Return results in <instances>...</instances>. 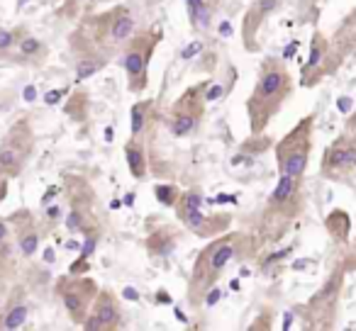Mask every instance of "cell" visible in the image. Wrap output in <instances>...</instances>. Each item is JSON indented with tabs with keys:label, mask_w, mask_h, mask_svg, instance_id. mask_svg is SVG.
Wrapping results in <instances>:
<instances>
[{
	"label": "cell",
	"mask_w": 356,
	"mask_h": 331,
	"mask_svg": "<svg viewBox=\"0 0 356 331\" xmlns=\"http://www.w3.org/2000/svg\"><path fill=\"white\" fill-rule=\"evenodd\" d=\"M259 251V239L257 234L249 232H225L220 237L208 239L203 248H200L198 258L193 261L188 278V287H186V300L191 307L205 305L210 290H215L232 263L252 258Z\"/></svg>",
	"instance_id": "cell-1"
},
{
	"label": "cell",
	"mask_w": 356,
	"mask_h": 331,
	"mask_svg": "<svg viewBox=\"0 0 356 331\" xmlns=\"http://www.w3.org/2000/svg\"><path fill=\"white\" fill-rule=\"evenodd\" d=\"M293 95V76L281 59L268 56L259 66V76L254 90L247 98V117L252 134L261 137L271 119L281 112L286 100Z\"/></svg>",
	"instance_id": "cell-2"
},
{
	"label": "cell",
	"mask_w": 356,
	"mask_h": 331,
	"mask_svg": "<svg viewBox=\"0 0 356 331\" xmlns=\"http://www.w3.org/2000/svg\"><path fill=\"white\" fill-rule=\"evenodd\" d=\"M305 210L302 198V178L278 173V183L266 198V205L259 217V237L266 241H278L293 222Z\"/></svg>",
	"instance_id": "cell-3"
},
{
	"label": "cell",
	"mask_w": 356,
	"mask_h": 331,
	"mask_svg": "<svg viewBox=\"0 0 356 331\" xmlns=\"http://www.w3.org/2000/svg\"><path fill=\"white\" fill-rule=\"evenodd\" d=\"M76 30L88 42H93L98 49L115 54L137 32V20H134V12L127 6H115L110 10L83 17Z\"/></svg>",
	"instance_id": "cell-4"
},
{
	"label": "cell",
	"mask_w": 356,
	"mask_h": 331,
	"mask_svg": "<svg viewBox=\"0 0 356 331\" xmlns=\"http://www.w3.org/2000/svg\"><path fill=\"white\" fill-rule=\"evenodd\" d=\"M161 27L134 32L129 42L122 46V66L127 76V90L132 95H142L149 88V64H152L156 46L161 42Z\"/></svg>",
	"instance_id": "cell-5"
},
{
	"label": "cell",
	"mask_w": 356,
	"mask_h": 331,
	"mask_svg": "<svg viewBox=\"0 0 356 331\" xmlns=\"http://www.w3.org/2000/svg\"><path fill=\"white\" fill-rule=\"evenodd\" d=\"M176 217L184 224L188 232H193L200 239H213L220 234L229 232L232 227V217L227 212L220 214H208L205 212V198L200 190H181L176 203Z\"/></svg>",
	"instance_id": "cell-6"
},
{
	"label": "cell",
	"mask_w": 356,
	"mask_h": 331,
	"mask_svg": "<svg viewBox=\"0 0 356 331\" xmlns=\"http://www.w3.org/2000/svg\"><path fill=\"white\" fill-rule=\"evenodd\" d=\"M37 134L27 117H20L8 127L0 142V176L6 178H20L27 169L30 158L35 156Z\"/></svg>",
	"instance_id": "cell-7"
},
{
	"label": "cell",
	"mask_w": 356,
	"mask_h": 331,
	"mask_svg": "<svg viewBox=\"0 0 356 331\" xmlns=\"http://www.w3.org/2000/svg\"><path fill=\"white\" fill-rule=\"evenodd\" d=\"M208 80L203 83L188 85L184 93L173 100V105L166 112V127L171 137L186 139L195 134L203 124L205 117V105H208Z\"/></svg>",
	"instance_id": "cell-8"
},
{
	"label": "cell",
	"mask_w": 356,
	"mask_h": 331,
	"mask_svg": "<svg viewBox=\"0 0 356 331\" xmlns=\"http://www.w3.org/2000/svg\"><path fill=\"white\" fill-rule=\"evenodd\" d=\"M312 132H315V117L307 114L276 144L278 173L296 176V178L305 176L312 153Z\"/></svg>",
	"instance_id": "cell-9"
},
{
	"label": "cell",
	"mask_w": 356,
	"mask_h": 331,
	"mask_svg": "<svg viewBox=\"0 0 356 331\" xmlns=\"http://www.w3.org/2000/svg\"><path fill=\"white\" fill-rule=\"evenodd\" d=\"M100 285L93 278L83 275V273H66L59 275L54 282V292L59 295L61 305H64L69 319L76 326H83V321L88 319L90 305H93L95 295H98Z\"/></svg>",
	"instance_id": "cell-10"
},
{
	"label": "cell",
	"mask_w": 356,
	"mask_h": 331,
	"mask_svg": "<svg viewBox=\"0 0 356 331\" xmlns=\"http://www.w3.org/2000/svg\"><path fill=\"white\" fill-rule=\"evenodd\" d=\"M341 285H344V268H337L327 282L315 292V295L307 300L305 312L307 319H312V326H332V316L337 312V305H339V292Z\"/></svg>",
	"instance_id": "cell-11"
},
{
	"label": "cell",
	"mask_w": 356,
	"mask_h": 331,
	"mask_svg": "<svg viewBox=\"0 0 356 331\" xmlns=\"http://www.w3.org/2000/svg\"><path fill=\"white\" fill-rule=\"evenodd\" d=\"M122 326V305H120L118 295L110 287H100L95 295L93 305H90L88 319L83 321L81 329L86 331H113Z\"/></svg>",
	"instance_id": "cell-12"
},
{
	"label": "cell",
	"mask_w": 356,
	"mask_h": 331,
	"mask_svg": "<svg viewBox=\"0 0 356 331\" xmlns=\"http://www.w3.org/2000/svg\"><path fill=\"white\" fill-rule=\"evenodd\" d=\"M320 171L330 180H344L351 171H356V139L354 137L334 139L325 148Z\"/></svg>",
	"instance_id": "cell-13"
},
{
	"label": "cell",
	"mask_w": 356,
	"mask_h": 331,
	"mask_svg": "<svg viewBox=\"0 0 356 331\" xmlns=\"http://www.w3.org/2000/svg\"><path fill=\"white\" fill-rule=\"evenodd\" d=\"M8 222H10L13 239H15L20 256L32 258L40 251V244H42V232H40V227H37L35 212L27 207H20L8 217Z\"/></svg>",
	"instance_id": "cell-14"
},
{
	"label": "cell",
	"mask_w": 356,
	"mask_h": 331,
	"mask_svg": "<svg viewBox=\"0 0 356 331\" xmlns=\"http://www.w3.org/2000/svg\"><path fill=\"white\" fill-rule=\"evenodd\" d=\"M278 10V0H254L249 10L244 12L242 20V44L244 51L249 54H257L261 46H259V32H261L264 22Z\"/></svg>",
	"instance_id": "cell-15"
},
{
	"label": "cell",
	"mask_w": 356,
	"mask_h": 331,
	"mask_svg": "<svg viewBox=\"0 0 356 331\" xmlns=\"http://www.w3.org/2000/svg\"><path fill=\"white\" fill-rule=\"evenodd\" d=\"M47 59H49V46H47V42H42L40 37L30 35V32L20 27L13 61H15V64H22V66H35V69H42V66L47 64Z\"/></svg>",
	"instance_id": "cell-16"
},
{
	"label": "cell",
	"mask_w": 356,
	"mask_h": 331,
	"mask_svg": "<svg viewBox=\"0 0 356 331\" xmlns=\"http://www.w3.org/2000/svg\"><path fill=\"white\" fill-rule=\"evenodd\" d=\"M181 244V232H178L173 224H161V227H154V232L147 237L144 248L152 258H168Z\"/></svg>",
	"instance_id": "cell-17"
},
{
	"label": "cell",
	"mask_w": 356,
	"mask_h": 331,
	"mask_svg": "<svg viewBox=\"0 0 356 331\" xmlns=\"http://www.w3.org/2000/svg\"><path fill=\"white\" fill-rule=\"evenodd\" d=\"M27 316H30V305H27V292L22 287H15L8 297L6 307L0 312V329H20L25 326Z\"/></svg>",
	"instance_id": "cell-18"
},
{
	"label": "cell",
	"mask_w": 356,
	"mask_h": 331,
	"mask_svg": "<svg viewBox=\"0 0 356 331\" xmlns=\"http://www.w3.org/2000/svg\"><path fill=\"white\" fill-rule=\"evenodd\" d=\"M222 0H186V15L195 32L213 30Z\"/></svg>",
	"instance_id": "cell-19"
},
{
	"label": "cell",
	"mask_w": 356,
	"mask_h": 331,
	"mask_svg": "<svg viewBox=\"0 0 356 331\" xmlns=\"http://www.w3.org/2000/svg\"><path fill=\"white\" fill-rule=\"evenodd\" d=\"M124 161H127L129 176L134 180L149 178V156H147V142L144 137H129L124 144Z\"/></svg>",
	"instance_id": "cell-20"
},
{
	"label": "cell",
	"mask_w": 356,
	"mask_h": 331,
	"mask_svg": "<svg viewBox=\"0 0 356 331\" xmlns=\"http://www.w3.org/2000/svg\"><path fill=\"white\" fill-rule=\"evenodd\" d=\"M327 56H330V42H327V37L322 32H315L310 42V56H307L305 66H302V83L305 85L315 83V74H320Z\"/></svg>",
	"instance_id": "cell-21"
},
{
	"label": "cell",
	"mask_w": 356,
	"mask_h": 331,
	"mask_svg": "<svg viewBox=\"0 0 356 331\" xmlns=\"http://www.w3.org/2000/svg\"><path fill=\"white\" fill-rule=\"evenodd\" d=\"M129 137H144L156 117V103L154 100H137L129 110Z\"/></svg>",
	"instance_id": "cell-22"
},
{
	"label": "cell",
	"mask_w": 356,
	"mask_h": 331,
	"mask_svg": "<svg viewBox=\"0 0 356 331\" xmlns=\"http://www.w3.org/2000/svg\"><path fill=\"white\" fill-rule=\"evenodd\" d=\"M15 253L17 244L13 239L10 222H8V217H0V278H6L15 268Z\"/></svg>",
	"instance_id": "cell-23"
},
{
	"label": "cell",
	"mask_w": 356,
	"mask_h": 331,
	"mask_svg": "<svg viewBox=\"0 0 356 331\" xmlns=\"http://www.w3.org/2000/svg\"><path fill=\"white\" fill-rule=\"evenodd\" d=\"M327 232L332 234V239L339 244H344L349 239V229H351V222H349V214L341 212V210H334V212L327 217Z\"/></svg>",
	"instance_id": "cell-24"
},
{
	"label": "cell",
	"mask_w": 356,
	"mask_h": 331,
	"mask_svg": "<svg viewBox=\"0 0 356 331\" xmlns=\"http://www.w3.org/2000/svg\"><path fill=\"white\" fill-rule=\"evenodd\" d=\"M17 35L20 30H8V27H0V61H13L17 46Z\"/></svg>",
	"instance_id": "cell-25"
},
{
	"label": "cell",
	"mask_w": 356,
	"mask_h": 331,
	"mask_svg": "<svg viewBox=\"0 0 356 331\" xmlns=\"http://www.w3.org/2000/svg\"><path fill=\"white\" fill-rule=\"evenodd\" d=\"M154 193H156V200L163 205V207H176L181 190H178L173 183H166V185H156V188H154Z\"/></svg>",
	"instance_id": "cell-26"
},
{
	"label": "cell",
	"mask_w": 356,
	"mask_h": 331,
	"mask_svg": "<svg viewBox=\"0 0 356 331\" xmlns=\"http://www.w3.org/2000/svg\"><path fill=\"white\" fill-rule=\"evenodd\" d=\"M8 183H10V178L0 176V205H3V200H6V195H8Z\"/></svg>",
	"instance_id": "cell-27"
},
{
	"label": "cell",
	"mask_w": 356,
	"mask_h": 331,
	"mask_svg": "<svg viewBox=\"0 0 356 331\" xmlns=\"http://www.w3.org/2000/svg\"><path fill=\"white\" fill-rule=\"evenodd\" d=\"M6 108H8V100H6V95H0V114L6 112Z\"/></svg>",
	"instance_id": "cell-28"
}]
</instances>
